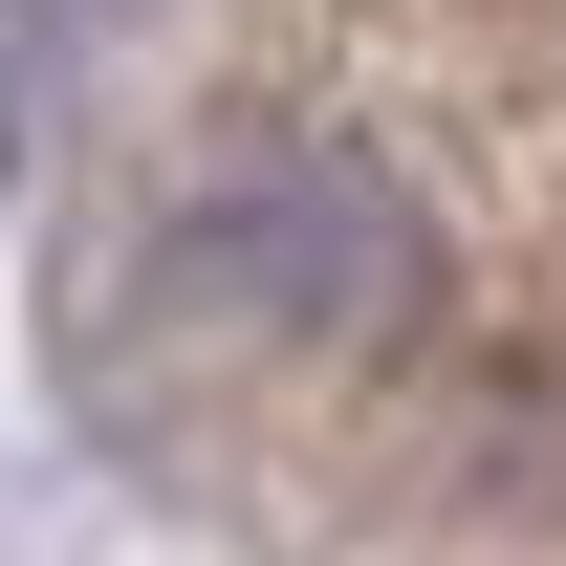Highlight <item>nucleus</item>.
I'll list each match as a JSON object with an SVG mask.
<instances>
[{
    "instance_id": "f257e3e1",
    "label": "nucleus",
    "mask_w": 566,
    "mask_h": 566,
    "mask_svg": "<svg viewBox=\"0 0 566 566\" xmlns=\"http://www.w3.org/2000/svg\"><path fill=\"white\" fill-rule=\"evenodd\" d=\"M415 305H436V218L349 132H262L153 218V327H218V349H392Z\"/></svg>"
},
{
    "instance_id": "f03ea898",
    "label": "nucleus",
    "mask_w": 566,
    "mask_h": 566,
    "mask_svg": "<svg viewBox=\"0 0 566 566\" xmlns=\"http://www.w3.org/2000/svg\"><path fill=\"white\" fill-rule=\"evenodd\" d=\"M436 480L480 501V523H566V327H501L436 392Z\"/></svg>"
}]
</instances>
